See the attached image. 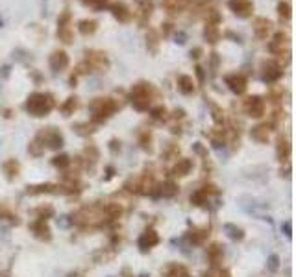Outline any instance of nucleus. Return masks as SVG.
I'll list each match as a JSON object with an SVG mask.
<instances>
[{
  "mask_svg": "<svg viewBox=\"0 0 296 277\" xmlns=\"http://www.w3.org/2000/svg\"><path fill=\"white\" fill-rule=\"evenodd\" d=\"M48 65H50V69L54 72H61V70H65L69 67V55H67L65 50H54L50 59H48Z\"/></svg>",
  "mask_w": 296,
  "mask_h": 277,
  "instance_id": "obj_14",
  "label": "nucleus"
},
{
  "mask_svg": "<svg viewBox=\"0 0 296 277\" xmlns=\"http://www.w3.org/2000/svg\"><path fill=\"white\" fill-rule=\"evenodd\" d=\"M261 69H263V82H267V83H276L278 80L283 76L281 67H279V65H278V61H274V59L263 61Z\"/></svg>",
  "mask_w": 296,
  "mask_h": 277,
  "instance_id": "obj_10",
  "label": "nucleus"
},
{
  "mask_svg": "<svg viewBox=\"0 0 296 277\" xmlns=\"http://www.w3.org/2000/svg\"><path fill=\"white\" fill-rule=\"evenodd\" d=\"M226 231H230L228 235H230L231 239H235V240H240L242 239V231L239 229V227H235V225H226Z\"/></svg>",
  "mask_w": 296,
  "mask_h": 277,
  "instance_id": "obj_41",
  "label": "nucleus"
},
{
  "mask_svg": "<svg viewBox=\"0 0 296 277\" xmlns=\"http://www.w3.org/2000/svg\"><path fill=\"white\" fill-rule=\"evenodd\" d=\"M228 8L239 18H248L254 13V2L252 0H228Z\"/></svg>",
  "mask_w": 296,
  "mask_h": 277,
  "instance_id": "obj_11",
  "label": "nucleus"
},
{
  "mask_svg": "<svg viewBox=\"0 0 296 277\" xmlns=\"http://www.w3.org/2000/svg\"><path fill=\"white\" fill-rule=\"evenodd\" d=\"M191 168H193V161L191 159H178V163L174 165L172 168V175L176 177H184L191 172Z\"/></svg>",
  "mask_w": 296,
  "mask_h": 277,
  "instance_id": "obj_24",
  "label": "nucleus"
},
{
  "mask_svg": "<svg viewBox=\"0 0 296 277\" xmlns=\"http://www.w3.org/2000/svg\"><path fill=\"white\" fill-rule=\"evenodd\" d=\"M0 26H2V20H0Z\"/></svg>",
  "mask_w": 296,
  "mask_h": 277,
  "instance_id": "obj_49",
  "label": "nucleus"
},
{
  "mask_svg": "<svg viewBox=\"0 0 296 277\" xmlns=\"http://www.w3.org/2000/svg\"><path fill=\"white\" fill-rule=\"evenodd\" d=\"M117 150H120V142L113 138V140H111V152H117Z\"/></svg>",
  "mask_w": 296,
  "mask_h": 277,
  "instance_id": "obj_45",
  "label": "nucleus"
},
{
  "mask_svg": "<svg viewBox=\"0 0 296 277\" xmlns=\"http://www.w3.org/2000/svg\"><path fill=\"white\" fill-rule=\"evenodd\" d=\"M28 150H30V154H32V156H41V154H43V150H45V146H43V144H41V142H39V140H37V138H34V142H32V144H30V148H28Z\"/></svg>",
  "mask_w": 296,
  "mask_h": 277,
  "instance_id": "obj_39",
  "label": "nucleus"
},
{
  "mask_svg": "<svg viewBox=\"0 0 296 277\" xmlns=\"http://www.w3.org/2000/svg\"><path fill=\"white\" fill-rule=\"evenodd\" d=\"M242 107H244V113L248 117H252V119H261L265 115V100L261 96H250V98H246L244 104H242Z\"/></svg>",
  "mask_w": 296,
  "mask_h": 277,
  "instance_id": "obj_8",
  "label": "nucleus"
},
{
  "mask_svg": "<svg viewBox=\"0 0 296 277\" xmlns=\"http://www.w3.org/2000/svg\"><path fill=\"white\" fill-rule=\"evenodd\" d=\"M213 187H204V189H200V190H196V192L191 196V202L194 203V205H198V207H204V205H207V202H209V194L215 192V190H211Z\"/></svg>",
  "mask_w": 296,
  "mask_h": 277,
  "instance_id": "obj_19",
  "label": "nucleus"
},
{
  "mask_svg": "<svg viewBox=\"0 0 296 277\" xmlns=\"http://www.w3.org/2000/svg\"><path fill=\"white\" fill-rule=\"evenodd\" d=\"M71 9H63V13L57 18V37L59 41H63L65 45H71L74 41V32H73V24H71Z\"/></svg>",
  "mask_w": 296,
  "mask_h": 277,
  "instance_id": "obj_6",
  "label": "nucleus"
},
{
  "mask_svg": "<svg viewBox=\"0 0 296 277\" xmlns=\"http://www.w3.org/2000/svg\"><path fill=\"white\" fill-rule=\"evenodd\" d=\"M250 135H252L254 140H258V142H268V137H270V126H268V124H259L256 128H252Z\"/></svg>",
  "mask_w": 296,
  "mask_h": 277,
  "instance_id": "obj_18",
  "label": "nucleus"
},
{
  "mask_svg": "<svg viewBox=\"0 0 296 277\" xmlns=\"http://www.w3.org/2000/svg\"><path fill=\"white\" fill-rule=\"evenodd\" d=\"M268 50L272 55H281V54H287L289 52V35L285 32H278L274 34L272 41L268 43Z\"/></svg>",
  "mask_w": 296,
  "mask_h": 277,
  "instance_id": "obj_9",
  "label": "nucleus"
},
{
  "mask_svg": "<svg viewBox=\"0 0 296 277\" xmlns=\"http://www.w3.org/2000/svg\"><path fill=\"white\" fill-rule=\"evenodd\" d=\"M156 194H161V196H165V198H172L174 194H178V185H176L174 181H165L163 185L157 187Z\"/></svg>",
  "mask_w": 296,
  "mask_h": 277,
  "instance_id": "obj_26",
  "label": "nucleus"
},
{
  "mask_svg": "<svg viewBox=\"0 0 296 277\" xmlns=\"http://www.w3.org/2000/svg\"><path fill=\"white\" fill-rule=\"evenodd\" d=\"M110 11H111V15L117 18L119 22H122V24L130 22L131 17H133L131 9H130L124 2H113V4H110Z\"/></svg>",
  "mask_w": 296,
  "mask_h": 277,
  "instance_id": "obj_13",
  "label": "nucleus"
},
{
  "mask_svg": "<svg viewBox=\"0 0 296 277\" xmlns=\"http://www.w3.org/2000/svg\"><path fill=\"white\" fill-rule=\"evenodd\" d=\"M161 32H163V37H166V35H170L172 32H174V26L170 24V22H165V24H161Z\"/></svg>",
  "mask_w": 296,
  "mask_h": 277,
  "instance_id": "obj_43",
  "label": "nucleus"
},
{
  "mask_svg": "<svg viewBox=\"0 0 296 277\" xmlns=\"http://www.w3.org/2000/svg\"><path fill=\"white\" fill-rule=\"evenodd\" d=\"M194 70H196V76H198V80H200V82H204V69H202V67H196Z\"/></svg>",
  "mask_w": 296,
  "mask_h": 277,
  "instance_id": "obj_47",
  "label": "nucleus"
},
{
  "mask_svg": "<svg viewBox=\"0 0 296 277\" xmlns=\"http://www.w3.org/2000/svg\"><path fill=\"white\" fill-rule=\"evenodd\" d=\"M207 237H209L207 227H202V229H196V227H193V231L189 233V239H191V242H193V244H202Z\"/></svg>",
  "mask_w": 296,
  "mask_h": 277,
  "instance_id": "obj_30",
  "label": "nucleus"
},
{
  "mask_svg": "<svg viewBox=\"0 0 296 277\" xmlns=\"http://www.w3.org/2000/svg\"><path fill=\"white\" fill-rule=\"evenodd\" d=\"M32 231H34V235H36L37 239L50 240V229H48V224H46V220H43V218H39V220L32 225Z\"/></svg>",
  "mask_w": 296,
  "mask_h": 277,
  "instance_id": "obj_23",
  "label": "nucleus"
},
{
  "mask_svg": "<svg viewBox=\"0 0 296 277\" xmlns=\"http://www.w3.org/2000/svg\"><path fill=\"white\" fill-rule=\"evenodd\" d=\"M85 6H89L92 9H102L108 6V0H82Z\"/></svg>",
  "mask_w": 296,
  "mask_h": 277,
  "instance_id": "obj_40",
  "label": "nucleus"
},
{
  "mask_svg": "<svg viewBox=\"0 0 296 277\" xmlns=\"http://www.w3.org/2000/svg\"><path fill=\"white\" fill-rule=\"evenodd\" d=\"M96 30H98V22H96L94 18H83V20L78 22V32L85 37L96 34Z\"/></svg>",
  "mask_w": 296,
  "mask_h": 277,
  "instance_id": "obj_20",
  "label": "nucleus"
},
{
  "mask_svg": "<svg viewBox=\"0 0 296 277\" xmlns=\"http://www.w3.org/2000/svg\"><path fill=\"white\" fill-rule=\"evenodd\" d=\"M139 2H141V0H139Z\"/></svg>",
  "mask_w": 296,
  "mask_h": 277,
  "instance_id": "obj_50",
  "label": "nucleus"
},
{
  "mask_svg": "<svg viewBox=\"0 0 296 277\" xmlns=\"http://www.w3.org/2000/svg\"><path fill=\"white\" fill-rule=\"evenodd\" d=\"M165 277H191L187 268L182 266V264H170V266L165 270Z\"/></svg>",
  "mask_w": 296,
  "mask_h": 277,
  "instance_id": "obj_29",
  "label": "nucleus"
},
{
  "mask_svg": "<svg viewBox=\"0 0 296 277\" xmlns=\"http://www.w3.org/2000/svg\"><path fill=\"white\" fill-rule=\"evenodd\" d=\"M154 87L148 82H139L131 87L130 91V100H131V105L137 111H147L150 107V104L154 100Z\"/></svg>",
  "mask_w": 296,
  "mask_h": 277,
  "instance_id": "obj_3",
  "label": "nucleus"
},
{
  "mask_svg": "<svg viewBox=\"0 0 296 277\" xmlns=\"http://www.w3.org/2000/svg\"><path fill=\"white\" fill-rule=\"evenodd\" d=\"M202 277H230V272H228V270H222V268H219V266H215V268H211V270H207Z\"/></svg>",
  "mask_w": 296,
  "mask_h": 277,
  "instance_id": "obj_35",
  "label": "nucleus"
},
{
  "mask_svg": "<svg viewBox=\"0 0 296 277\" xmlns=\"http://www.w3.org/2000/svg\"><path fill=\"white\" fill-rule=\"evenodd\" d=\"M154 13V0H141L139 4V9H137V20L141 26H145L150 17Z\"/></svg>",
  "mask_w": 296,
  "mask_h": 277,
  "instance_id": "obj_16",
  "label": "nucleus"
},
{
  "mask_svg": "<svg viewBox=\"0 0 296 277\" xmlns=\"http://www.w3.org/2000/svg\"><path fill=\"white\" fill-rule=\"evenodd\" d=\"M204 37L207 43H219L221 39V30H219V24H213V22H205V28H204Z\"/></svg>",
  "mask_w": 296,
  "mask_h": 277,
  "instance_id": "obj_21",
  "label": "nucleus"
},
{
  "mask_svg": "<svg viewBox=\"0 0 296 277\" xmlns=\"http://www.w3.org/2000/svg\"><path fill=\"white\" fill-rule=\"evenodd\" d=\"M291 4L287 2V0H281L279 4H278V15H279V18H283V20H289L291 18V15H293V11H291Z\"/></svg>",
  "mask_w": 296,
  "mask_h": 277,
  "instance_id": "obj_33",
  "label": "nucleus"
},
{
  "mask_svg": "<svg viewBox=\"0 0 296 277\" xmlns=\"http://www.w3.org/2000/svg\"><path fill=\"white\" fill-rule=\"evenodd\" d=\"M204 54L202 48H194V50H191V57H194V59H200Z\"/></svg>",
  "mask_w": 296,
  "mask_h": 277,
  "instance_id": "obj_44",
  "label": "nucleus"
},
{
  "mask_svg": "<svg viewBox=\"0 0 296 277\" xmlns=\"http://www.w3.org/2000/svg\"><path fill=\"white\" fill-rule=\"evenodd\" d=\"M78 105H80L78 98H76V96H71V98H67V102L61 105V111L65 113V117H69V115H73L74 111L78 109Z\"/></svg>",
  "mask_w": 296,
  "mask_h": 277,
  "instance_id": "obj_32",
  "label": "nucleus"
},
{
  "mask_svg": "<svg viewBox=\"0 0 296 277\" xmlns=\"http://www.w3.org/2000/svg\"><path fill=\"white\" fill-rule=\"evenodd\" d=\"M291 156V144H289V138H279L278 140V157L279 161H287Z\"/></svg>",
  "mask_w": 296,
  "mask_h": 277,
  "instance_id": "obj_28",
  "label": "nucleus"
},
{
  "mask_svg": "<svg viewBox=\"0 0 296 277\" xmlns=\"http://www.w3.org/2000/svg\"><path fill=\"white\" fill-rule=\"evenodd\" d=\"M159 41H161L159 34H157L154 28H150L147 34V48L150 54H157V50H159Z\"/></svg>",
  "mask_w": 296,
  "mask_h": 277,
  "instance_id": "obj_25",
  "label": "nucleus"
},
{
  "mask_svg": "<svg viewBox=\"0 0 296 277\" xmlns=\"http://www.w3.org/2000/svg\"><path fill=\"white\" fill-rule=\"evenodd\" d=\"M213 120H215V124H222L224 122V113L217 105H213Z\"/></svg>",
  "mask_w": 296,
  "mask_h": 277,
  "instance_id": "obj_42",
  "label": "nucleus"
},
{
  "mask_svg": "<svg viewBox=\"0 0 296 277\" xmlns=\"http://www.w3.org/2000/svg\"><path fill=\"white\" fill-rule=\"evenodd\" d=\"M224 82H226V85L230 87V91L235 92V94H242V92L246 91V87H248V80H246V76H244V74H240V72L226 76V78H224Z\"/></svg>",
  "mask_w": 296,
  "mask_h": 277,
  "instance_id": "obj_12",
  "label": "nucleus"
},
{
  "mask_svg": "<svg viewBox=\"0 0 296 277\" xmlns=\"http://www.w3.org/2000/svg\"><path fill=\"white\" fill-rule=\"evenodd\" d=\"M89 109L92 113V122H96V124H102V122H106V120L110 119L111 115H115L117 109H119V104L117 100H113L110 96H106V98H94L91 102V105H89Z\"/></svg>",
  "mask_w": 296,
  "mask_h": 277,
  "instance_id": "obj_4",
  "label": "nucleus"
},
{
  "mask_svg": "<svg viewBox=\"0 0 296 277\" xmlns=\"http://www.w3.org/2000/svg\"><path fill=\"white\" fill-rule=\"evenodd\" d=\"M52 165L57 166V168H67V166L71 165V159H69V156H65V154H61V156L54 157V161H52Z\"/></svg>",
  "mask_w": 296,
  "mask_h": 277,
  "instance_id": "obj_38",
  "label": "nucleus"
},
{
  "mask_svg": "<svg viewBox=\"0 0 296 277\" xmlns=\"http://www.w3.org/2000/svg\"><path fill=\"white\" fill-rule=\"evenodd\" d=\"M56 107V100L50 92H34L26 100V111L32 117H46Z\"/></svg>",
  "mask_w": 296,
  "mask_h": 277,
  "instance_id": "obj_2",
  "label": "nucleus"
},
{
  "mask_svg": "<svg viewBox=\"0 0 296 277\" xmlns=\"http://www.w3.org/2000/svg\"><path fill=\"white\" fill-rule=\"evenodd\" d=\"M120 214H122V207L119 203H108V205L94 203V205H85L80 211H76L73 220L83 227H96V225H104L108 222L117 220L120 218Z\"/></svg>",
  "mask_w": 296,
  "mask_h": 277,
  "instance_id": "obj_1",
  "label": "nucleus"
},
{
  "mask_svg": "<svg viewBox=\"0 0 296 277\" xmlns=\"http://www.w3.org/2000/svg\"><path fill=\"white\" fill-rule=\"evenodd\" d=\"M4 172H6V175H8V179H15V177L18 175V163L15 161V159L6 161V163H4Z\"/></svg>",
  "mask_w": 296,
  "mask_h": 277,
  "instance_id": "obj_31",
  "label": "nucleus"
},
{
  "mask_svg": "<svg viewBox=\"0 0 296 277\" xmlns=\"http://www.w3.org/2000/svg\"><path fill=\"white\" fill-rule=\"evenodd\" d=\"M157 242H159V237H157V233L154 229H147L141 237H139V248L143 249V251H147V249L154 248Z\"/></svg>",
  "mask_w": 296,
  "mask_h": 277,
  "instance_id": "obj_17",
  "label": "nucleus"
},
{
  "mask_svg": "<svg viewBox=\"0 0 296 277\" xmlns=\"http://www.w3.org/2000/svg\"><path fill=\"white\" fill-rule=\"evenodd\" d=\"M36 138L43 146L46 144V148H50V150H59L63 146V135L56 128H43L37 133Z\"/></svg>",
  "mask_w": 296,
  "mask_h": 277,
  "instance_id": "obj_7",
  "label": "nucleus"
},
{
  "mask_svg": "<svg viewBox=\"0 0 296 277\" xmlns=\"http://www.w3.org/2000/svg\"><path fill=\"white\" fill-rule=\"evenodd\" d=\"M207 257H209V260H211L213 264H219L222 260V248L219 244H213L211 248L207 249Z\"/></svg>",
  "mask_w": 296,
  "mask_h": 277,
  "instance_id": "obj_34",
  "label": "nucleus"
},
{
  "mask_svg": "<svg viewBox=\"0 0 296 277\" xmlns=\"http://www.w3.org/2000/svg\"><path fill=\"white\" fill-rule=\"evenodd\" d=\"M85 67L89 72H106L110 69V57L102 50H85Z\"/></svg>",
  "mask_w": 296,
  "mask_h": 277,
  "instance_id": "obj_5",
  "label": "nucleus"
},
{
  "mask_svg": "<svg viewBox=\"0 0 296 277\" xmlns=\"http://www.w3.org/2000/svg\"><path fill=\"white\" fill-rule=\"evenodd\" d=\"M178 91L185 94V96H189V94H193L194 92V80L191 76H185L182 74L180 78H178Z\"/></svg>",
  "mask_w": 296,
  "mask_h": 277,
  "instance_id": "obj_22",
  "label": "nucleus"
},
{
  "mask_svg": "<svg viewBox=\"0 0 296 277\" xmlns=\"http://www.w3.org/2000/svg\"><path fill=\"white\" fill-rule=\"evenodd\" d=\"M139 142H141V146L145 148V150H152V133L150 131H143L141 133V138H139Z\"/></svg>",
  "mask_w": 296,
  "mask_h": 277,
  "instance_id": "obj_36",
  "label": "nucleus"
},
{
  "mask_svg": "<svg viewBox=\"0 0 296 277\" xmlns=\"http://www.w3.org/2000/svg\"><path fill=\"white\" fill-rule=\"evenodd\" d=\"M163 6H165V9L170 15H174V13H180L187 6V0H163Z\"/></svg>",
  "mask_w": 296,
  "mask_h": 277,
  "instance_id": "obj_27",
  "label": "nucleus"
},
{
  "mask_svg": "<svg viewBox=\"0 0 296 277\" xmlns=\"http://www.w3.org/2000/svg\"><path fill=\"white\" fill-rule=\"evenodd\" d=\"M252 26H254V34H256V37L261 39V41H267L268 35H270V32H272V22L265 17L254 18V24H252Z\"/></svg>",
  "mask_w": 296,
  "mask_h": 277,
  "instance_id": "obj_15",
  "label": "nucleus"
},
{
  "mask_svg": "<svg viewBox=\"0 0 296 277\" xmlns=\"http://www.w3.org/2000/svg\"><path fill=\"white\" fill-rule=\"evenodd\" d=\"M176 43H180V45H184V43H185V34H184V32H180V34L176 35Z\"/></svg>",
  "mask_w": 296,
  "mask_h": 277,
  "instance_id": "obj_46",
  "label": "nucleus"
},
{
  "mask_svg": "<svg viewBox=\"0 0 296 277\" xmlns=\"http://www.w3.org/2000/svg\"><path fill=\"white\" fill-rule=\"evenodd\" d=\"M166 107H163V105H157V107H154V109L150 111V115H152V119L156 120H165L166 119Z\"/></svg>",
  "mask_w": 296,
  "mask_h": 277,
  "instance_id": "obj_37",
  "label": "nucleus"
},
{
  "mask_svg": "<svg viewBox=\"0 0 296 277\" xmlns=\"http://www.w3.org/2000/svg\"><path fill=\"white\" fill-rule=\"evenodd\" d=\"M270 268H272V270L278 268V257H270Z\"/></svg>",
  "mask_w": 296,
  "mask_h": 277,
  "instance_id": "obj_48",
  "label": "nucleus"
}]
</instances>
